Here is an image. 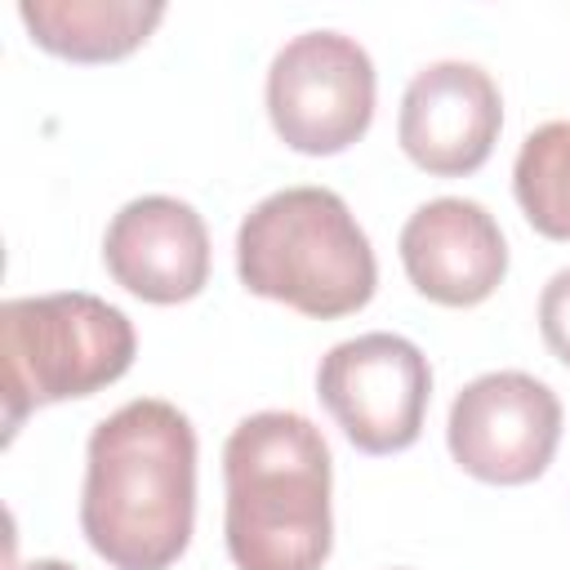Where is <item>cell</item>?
Here are the masks:
<instances>
[{
  "mask_svg": "<svg viewBox=\"0 0 570 570\" xmlns=\"http://www.w3.org/2000/svg\"><path fill=\"white\" fill-rule=\"evenodd\" d=\"M196 521V432L156 396L107 414L85 454L80 530L116 570H165L191 543Z\"/></svg>",
  "mask_w": 570,
  "mask_h": 570,
  "instance_id": "1",
  "label": "cell"
},
{
  "mask_svg": "<svg viewBox=\"0 0 570 570\" xmlns=\"http://www.w3.org/2000/svg\"><path fill=\"white\" fill-rule=\"evenodd\" d=\"M223 539L236 570H321L334 543L330 445L294 410H263L223 445Z\"/></svg>",
  "mask_w": 570,
  "mask_h": 570,
  "instance_id": "2",
  "label": "cell"
},
{
  "mask_svg": "<svg viewBox=\"0 0 570 570\" xmlns=\"http://www.w3.org/2000/svg\"><path fill=\"white\" fill-rule=\"evenodd\" d=\"M240 285L298 316L334 321L374 298L370 236L330 187H285L258 200L236 232Z\"/></svg>",
  "mask_w": 570,
  "mask_h": 570,
  "instance_id": "3",
  "label": "cell"
},
{
  "mask_svg": "<svg viewBox=\"0 0 570 570\" xmlns=\"http://www.w3.org/2000/svg\"><path fill=\"white\" fill-rule=\"evenodd\" d=\"M134 325L120 307L67 289L9 298L0 307V370H4V436L53 401L94 396L134 365Z\"/></svg>",
  "mask_w": 570,
  "mask_h": 570,
  "instance_id": "4",
  "label": "cell"
},
{
  "mask_svg": "<svg viewBox=\"0 0 570 570\" xmlns=\"http://www.w3.org/2000/svg\"><path fill=\"white\" fill-rule=\"evenodd\" d=\"M267 116L285 147L334 156L374 120V62L338 31L294 36L267 67Z\"/></svg>",
  "mask_w": 570,
  "mask_h": 570,
  "instance_id": "5",
  "label": "cell"
},
{
  "mask_svg": "<svg viewBox=\"0 0 570 570\" xmlns=\"http://www.w3.org/2000/svg\"><path fill=\"white\" fill-rule=\"evenodd\" d=\"M316 396L361 454H396L423 432L432 370L410 338L379 330L325 352Z\"/></svg>",
  "mask_w": 570,
  "mask_h": 570,
  "instance_id": "6",
  "label": "cell"
},
{
  "mask_svg": "<svg viewBox=\"0 0 570 570\" xmlns=\"http://www.w3.org/2000/svg\"><path fill=\"white\" fill-rule=\"evenodd\" d=\"M454 463L485 485H525L548 472L561 441V401L521 370L472 379L445 423Z\"/></svg>",
  "mask_w": 570,
  "mask_h": 570,
  "instance_id": "7",
  "label": "cell"
},
{
  "mask_svg": "<svg viewBox=\"0 0 570 570\" xmlns=\"http://www.w3.org/2000/svg\"><path fill=\"white\" fill-rule=\"evenodd\" d=\"M499 125L503 102L485 67L432 62L405 85L396 138L419 169L436 178H463L490 160Z\"/></svg>",
  "mask_w": 570,
  "mask_h": 570,
  "instance_id": "8",
  "label": "cell"
},
{
  "mask_svg": "<svg viewBox=\"0 0 570 570\" xmlns=\"http://www.w3.org/2000/svg\"><path fill=\"white\" fill-rule=\"evenodd\" d=\"M401 263L423 298L441 307H476L499 289L508 245L485 205L441 196L419 205L401 227Z\"/></svg>",
  "mask_w": 570,
  "mask_h": 570,
  "instance_id": "9",
  "label": "cell"
},
{
  "mask_svg": "<svg viewBox=\"0 0 570 570\" xmlns=\"http://www.w3.org/2000/svg\"><path fill=\"white\" fill-rule=\"evenodd\" d=\"M102 263L120 289L142 303H187L209 281V232L205 218L174 196L129 200L107 236Z\"/></svg>",
  "mask_w": 570,
  "mask_h": 570,
  "instance_id": "10",
  "label": "cell"
},
{
  "mask_svg": "<svg viewBox=\"0 0 570 570\" xmlns=\"http://www.w3.org/2000/svg\"><path fill=\"white\" fill-rule=\"evenodd\" d=\"M22 27L31 40L58 58L71 62H116L134 53L156 22L165 18V4H138V0H27L18 4Z\"/></svg>",
  "mask_w": 570,
  "mask_h": 570,
  "instance_id": "11",
  "label": "cell"
},
{
  "mask_svg": "<svg viewBox=\"0 0 570 570\" xmlns=\"http://www.w3.org/2000/svg\"><path fill=\"white\" fill-rule=\"evenodd\" d=\"M512 191L525 223L548 240H570V120H548L525 134Z\"/></svg>",
  "mask_w": 570,
  "mask_h": 570,
  "instance_id": "12",
  "label": "cell"
},
{
  "mask_svg": "<svg viewBox=\"0 0 570 570\" xmlns=\"http://www.w3.org/2000/svg\"><path fill=\"white\" fill-rule=\"evenodd\" d=\"M539 330L548 352L570 370V267H561L539 294Z\"/></svg>",
  "mask_w": 570,
  "mask_h": 570,
  "instance_id": "13",
  "label": "cell"
},
{
  "mask_svg": "<svg viewBox=\"0 0 570 570\" xmlns=\"http://www.w3.org/2000/svg\"><path fill=\"white\" fill-rule=\"evenodd\" d=\"M13 570H76V566H67V561H53V557H36V561H27V566H13Z\"/></svg>",
  "mask_w": 570,
  "mask_h": 570,
  "instance_id": "14",
  "label": "cell"
}]
</instances>
